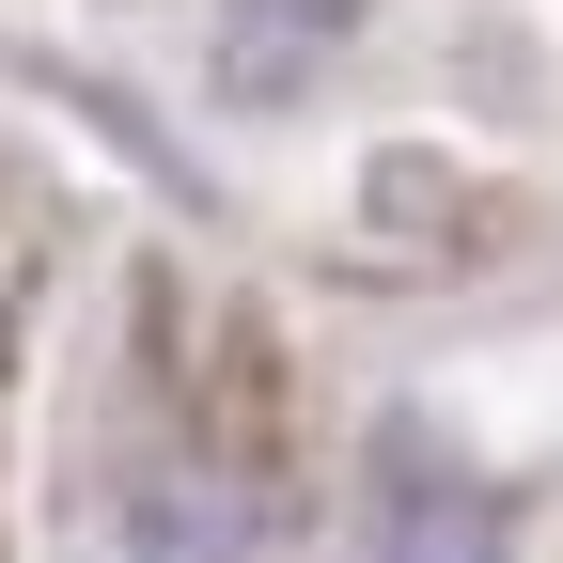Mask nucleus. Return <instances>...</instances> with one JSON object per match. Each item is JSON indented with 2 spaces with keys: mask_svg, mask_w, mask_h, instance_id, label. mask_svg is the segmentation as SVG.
Masks as SVG:
<instances>
[{
  "mask_svg": "<svg viewBox=\"0 0 563 563\" xmlns=\"http://www.w3.org/2000/svg\"><path fill=\"white\" fill-rule=\"evenodd\" d=\"M203 32H220V79L235 95H298L313 63L361 32V0H203Z\"/></svg>",
  "mask_w": 563,
  "mask_h": 563,
  "instance_id": "7ed1b4c3",
  "label": "nucleus"
},
{
  "mask_svg": "<svg viewBox=\"0 0 563 563\" xmlns=\"http://www.w3.org/2000/svg\"><path fill=\"white\" fill-rule=\"evenodd\" d=\"M110 532H125V563H251L266 548V501L235 470H203V454H157V470H125Z\"/></svg>",
  "mask_w": 563,
  "mask_h": 563,
  "instance_id": "f03ea898",
  "label": "nucleus"
},
{
  "mask_svg": "<svg viewBox=\"0 0 563 563\" xmlns=\"http://www.w3.org/2000/svg\"><path fill=\"white\" fill-rule=\"evenodd\" d=\"M361 563H517V517H501V485H470L422 439H391L376 501H361Z\"/></svg>",
  "mask_w": 563,
  "mask_h": 563,
  "instance_id": "f257e3e1",
  "label": "nucleus"
}]
</instances>
